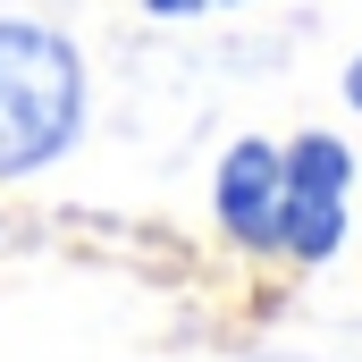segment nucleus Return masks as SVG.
<instances>
[{
    "instance_id": "nucleus-1",
    "label": "nucleus",
    "mask_w": 362,
    "mask_h": 362,
    "mask_svg": "<svg viewBox=\"0 0 362 362\" xmlns=\"http://www.w3.org/2000/svg\"><path fill=\"white\" fill-rule=\"evenodd\" d=\"M85 127V68L51 25L0 17V177L59 160Z\"/></svg>"
},
{
    "instance_id": "nucleus-2",
    "label": "nucleus",
    "mask_w": 362,
    "mask_h": 362,
    "mask_svg": "<svg viewBox=\"0 0 362 362\" xmlns=\"http://www.w3.org/2000/svg\"><path fill=\"white\" fill-rule=\"evenodd\" d=\"M286 185H278V245L295 262H329L346 245V194H354V152L337 135H295L278 144Z\"/></svg>"
},
{
    "instance_id": "nucleus-3",
    "label": "nucleus",
    "mask_w": 362,
    "mask_h": 362,
    "mask_svg": "<svg viewBox=\"0 0 362 362\" xmlns=\"http://www.w3.org/2000/svg\"><path fill=\"white\" fill-rule=\"evenodd\" d=\"M278 185H286V160H278V144H262V135L219 160L211 211H219V228L236 245H278Z\"/></svg>"
},
{
    "instance_id": "nucleus-4",
    "label": "nucleus",
    "mask_w": 362,
    "mask_h": 362,
    "mask_svg": "<svg viewBox=\"0 0 362 362\" xmlns=\"http://www.w3.org/2000/svg\"><path fill=\"white\" fill-rule=\"evenodd\" d=\"M144 8H160V17H194V8H219V0H144Z\"/></svg>"
},
{
    "instance_id": "nucleus-5",
    "label": "nucleus",
    "mask_w": 362,
    "mask_h": 362,
    "mask_svg": "<svg viewBox=\"0 0 362 362\" xmlns=\"http://www.w3.org/2000/svg\"><path fill=\"white\" fill-rule=\"evenodd\" d=\"M346 101H354V110H362V59H354V68H346Z\"/></svg>"
}]
</instances>
